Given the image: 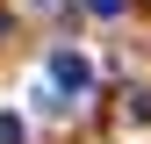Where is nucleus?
<instances>
[{
	"mask_svg": "<svg viewBox=\"0 0 151 144\" xmlns=\"http://www.w3.org/2000/svg\"><path fill=\"white\" fill-rule=\"evenodd\" d=\"M50 86H65V94H86L93 86V65L79 50H50Z\"/></svg>",
	"mask_w": 151,
	"mask_h": 144,
	"instance_id": "f257e3e1",
	"label": "nucleus"
},
{
	"mask_svg": "<svg viewBox=\"0 0 151 144\" xmlns=\"http://www.w3.org/2000/svg\"><path fill=\"white\" fill-rule=\"evenodd\" d=\"M0 144H29V130H22V115H7V108H0Z\"/></svg>",
	"mask_w": 151,
	"mask_h": 144,
	"instance_id": "f03ea898",
	"label": "nucleus"
},
{
	"mask_svg": "<svg viewBox=\"0 0 151 144\" xmlns=\"http://www.w3.org/2000/svg\"><path fill=\"white\" fill-rule=\"evenodd\" d=\"M86 7H93V14H122L129 0H86Z\"/></svg>",
	"mask_w": 151,
	"mask_h": 144,
	"instance_id": "7ed1b4c3",
	"label": "nucleus"
}]
</instances>
